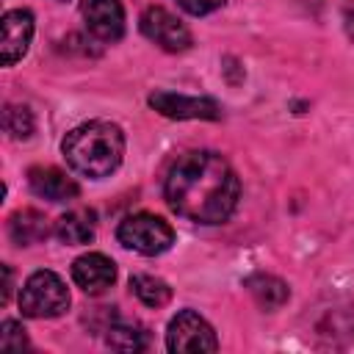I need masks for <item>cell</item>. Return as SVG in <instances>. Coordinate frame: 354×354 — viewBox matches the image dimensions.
<instances>
[{"label":"cell","mask_w":354,"mask_h":354,"mask_svg":"<svg viewBox=\"0 0 354 354\" xmlns=\"http://www.w3.org/2000/svg\"><path fill=\"white\" fill-rule=\"evenodd\" d=\"M61 149L72 171L91 180H102L113 174L124 158V133L113 122H83L66 133Z\"/></svg>","instance_id":"7a4b0ae2"},{"label":"cell","mask_w":354,"mask_h":354,"mask_svg":"<svg viewBox=\"0 0 354 354\" xmlns=\"http://www.w3.org/2000/svg\"><path fill=\"white\" fill-rule=\"evenodd\" d=\"M55 238L66 246H83L94 241V213L91 210H69L55 221Z\"/></svg>","instance_id":"4fadbf2b"},{"label":"cell","mask_w":354,"mask_h":354,"mask_svg":"<svg viewBox=\"0 0 354 354\" xmlns=\"http://www.w3.org/2000/svg\"><path fill=\"white\" fill-rule=\"evenodd\" d=\"M166 348L169 351H216L218 340L213 326L194 310H183L169 321L166 329Z\"/></svg>","instance_id":"5b68a950"},{"label":"cell","mask_w":354,"mask_h":354,"mask_svg":"<svg viewBox=\"0 0 354 354\" xmlns=\"http://www.w3.org/2000/svg\"><path fill=\"white\" fill-rule=\"evenodd\" d=\"M28 185L36 196L50 199V202H69L80 194L77 183L55 166H33L28 171Z\"/></svg>","instance_id":"8fae6325"},{"label":"cell","mask_w":354,"mask_h":354,"mask_svg":"<svg viewBox=\"0 0 354 354\" xmlns=\"http://www.w3.org/2000/svg\"><path fill=\"white\" fill-rule=\"evenodd\" d=\"M169 207L196 224H221L241 199V180L232 166L210 149L180 155L163 183Z\"/></svg>","instance_id":"6da1fadb"},{"label":"cell","mask_w":354,"mask_h":354,"mask_svg":"<svg viewBox=\"0 0 354 354\" xmlns=\"http://www.w3.org/2000/svg\"><path fill=\"white\" fill-rule=\"evenodd\" d=\"M83 22L88 33L100 41H119L124 33V8L122 0H83L80 3Z\"/></svg>","instance_id":"52a82bcc"},{"label":"cell","mask_w":354,"mask_h":354,"mask_svg":"<svg viewBox=\"0 0 354 354\" xmlns=\"http://www.w3.org/2000/svg\"><path fill=\"white\" fill-rule=\"evenodd\" d=\"M177 6L185 8V11L194 14V17H202V14H210V11L221 8L224 0H177Z\"/></svg>","instance_id":"d6986e66"},{"label":"cell","mask_w":354,"mask_h":354,"mask_svg":"<svg viewBox=\"0 0 354 354\" xmlns=\"http://www.w3.org/2000/svg\"><path fill=\"white\" fill-rule=\"evenodd\" d=\"M130 288H133V293L147 304V307H163V304H169V299H171V288L163 282V279H158V277H149V274H136V277H130Z\"/></svg>","instance_id":"9a60e30c"},{"label":"cell","mask_w":354,"mask_h":354,"mask_svg":"<svg viewBox=\"0 0 354 354\" xmlns=\"http://www.w3.org/2000/svg\"><path fill=\"white\" fill-rule=\"evenodd\" d=\"M0 348L3 351H22V348H28L25 329L17 321H3V326H0Z\"/></svg>","instance_id":"ac0fdd59"},{"label":"cell","mask_w":354,"mask_h":354,"mask_svg":"<svg viewBox=\"0 0 354 354\" xmlns=\"http://www.w3.org/2000/svg\"><path fill=\"white\" fill-rule=\"evenodd\" d=\"M105 343L116 351H141L147 346V332L133 324H111L105 329Z\"/></svg>","instance_id":"2e32d148"},{"label":"cell","mask_w":354,"mask_h":354,"mask_svg":"<svg viewBox=\"0 0 354 354\" xmlns=\"http://www.w3.org/2000/svg\"><path fill=\"white\" fill-rule=\"evenodd\" d=\"M8 235L19 246H33V243H39L50 235V227H47L44 213H39L33 207H25V210H17L8 218Z\"/></svg>","instance_id":"7c38bea8"},{"label":"cell","mask_w":354,"mask_h":354,"mask_svg":"<svg viewBox=\"0 0 354 354\" xmlns=\"http://www.w3.org/2000/svg\"><path fill=\"white\" fill-rule=\"evenodd\" d=\"M149 105L169 119H221V105L210 97H185L174 91L149 94Z\"/></svg>","instance_id":"ba28073f"},{"label":"cell","mask_w":354,"mask_h":354,"mask_svg":"<svg viewBox=\"0 0 354 354\" xmlns=\"http://www.w3.org/2000/svg\"><path fill=\"white\" fill-rule=\"evenodd\" d=\"M6 133L11 138H28L33 133V113L25 105H8L6 108Z\"/></svg>","instance_id":"e0dca14e"},{"label":"cell","mask_w":354,"mask_h":354,"mask_svg":"<svg viewBox=\"0 0 354 354\" xmlns=\"http://www.w3.org/2000/svg\"><path fill=\"white\" fill-rule=\"evenodd\" d=\"M72 279L83 293L97 296L116 282V266L111 257H105L100 252H88L72 263Z\"/></svg>","instance_id":"30bf717a"},{"label":"cell","mask_w":354,"mask_h":354,"mask_svg":"<svg viewBox=\"0 0 354 354\" xmlns=\"http://www.w3.org/2000/svg\"><path fill=\"white\" fill-rule=\"evenodd\" d=\"M8 296H11V268L6 266V288H3V301H8Z\"/></svg>","instance_id":"ffe728a7"},{"label":"cell","mask_w":354,"mask_h":354,"mask_svg":"<svg viewBox=\"0 0 354 354\" xmlns=\"http://www.w3.org/2000/svg\"><path fill=\"white\" fill-rule=\"evenodd\" d=\"M246 288L252 293V299L263 307V310H277L288 301L290 290L288 285L279 279V277H271V274H252L246 279Z\"/></svg>","instance_id":"5bb4252c"},{"label":"cell","mask_w":354,"mask_h":354,"mask_svg":"<svg viewBox=\"0 0 354 354\" xmlns=\"http://www.w3.org/2000/svg\"><path fill=\"white\" fill-rule=\"evenodd\" d=\"M3 36H0V50H3V66H14L30 47L33 39V14L28 8H11L3 14Z\"/></svg>","instance_id":"9c48e42d"},{"label":"cell","mask_w":354,"mask_h":354,"mask_svg":"<svg viewBox=\"0 0 354 354\" xmlns=\"http://www.w3.org/2000/svg\"><path fill=\"white\" fill-rule=\"evenodd\" d=\"M116 238L122 246L138 252V254H160L174 243V230L169 227V221H163L160 216L152 213H133L124 216L116 227Z\"/></svg>","instance_id":"277c9868"},{"label":"cell","mask_w":354,"mask_h":354,"mask_svg":"<svg viewBox=\"0 0 354 354\" xmlns=\"http://www.w3.org/2000/svg\"><path fill=\"white\" fill-rule=\"evenodd\" d=\"M138 25H141V33L166 53H183L191 47V30L163 6L144 8Z\"/></svg>","instance_id":"8992f818"},{"label":"cell","mask_w":354,"mask_h":354,"mask_svg":"<svg viewBox=\"0 0 354 354\" xmlns=\"http://www.w3.org/2000/svg\"><path fill=\"white\" fill-rule=\"evenodd\" d=\"M69 290L55 271H33L19 290V310L28 318H55L66 313Z\"/></svg>","instance_id":"3957f363"}]
</instances>
